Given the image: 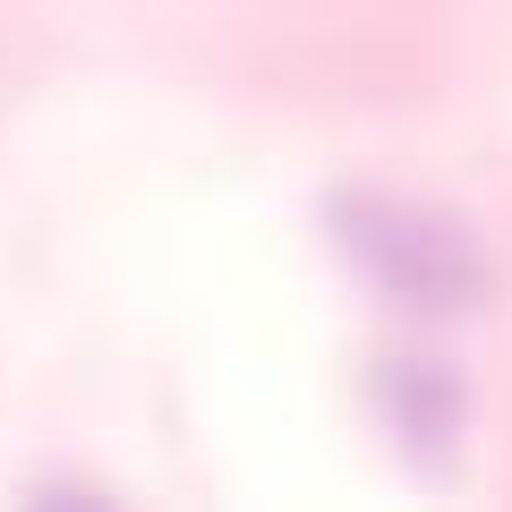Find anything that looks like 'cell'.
<instances>
[{"mask_svg":"<svg viewBox=\"0 0 512 512\" xmlns=\"http://www.w3.org/2000/svg\"><path fill=\"white\" fill-rule=\"evenodd\" d=\"M342 248L384 299L427 308V316H461L487 291V256L470 248V231L444 222V214H427V205H402V197L342 205Z\"/></svg>","mask_w":512,"mask_h":512,"instance_id":"6da1fadb","label":"cell"}]
</instances>
